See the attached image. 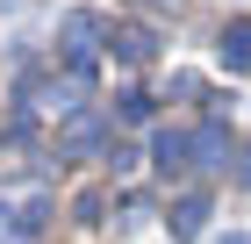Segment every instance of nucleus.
<instances>
[{"mask_svg": "<svg viewBox=\"0 0 251 244\" xmlns=\"http://www.w3.org/2000/svg\"><path fill=\"white\" fill-rule=\"evenodd\" d=\"M201 230H208V194H179V201H173V237L194 244Z\"/></svg>", "mask_w": 251, "mask_h": 244, "instance_id": "nucleus-5", "label": "nucleus"}, {"mask_svg": "<svg viewBox=\"0 0 251 244\" xmlns=\"http://www.w3.org/2000/svg\"><path fill=\"white\" fill-rule=\"evenodd\" d=\"M50 216H58V201H50L43 187H15V194H0V244H43Z\"/></svg>", "mask_w": 251, "mask_h": 244, "instance_id": "nucleus-1", "label": "nucleus"}, {"mask_svg": "<svg viewBox=\"0 0 251 244\" xmlns=\"http://www.w3.org/2000/svg\"><path fill=\"white\" fill-rule=\"evenodd\" d=\"M223 244H251V237H223Z\"/></svg>", "mask_w": 251, "mask_h": 244, "instance_id": "nucleus-10", "label": "nucleus"}, {"mask_svg": "<svg viewBox=\"0 0 251 244\" xmlns=\"http://www.w3.org/2000/svg\"><path fill=\"white\" fill-rule=\"evenodd\" d=\"M122 122H151V94H122Z\"/></svg>", "mask_w": 251, "mask_h": 244, "instance_id": "nucleus-9", "label": "nucleus"}, {"mask_svg": "<svg viewBox=\"0 0 251 244\" xmlns=\"http://www.w3.org/2000/svg\"><path fill=\"white\" fill-rule=\"evenodd\" d=\"M187 144H194V165H201V172H223V165H230V130H223V122H201Z\"/></svg>", "mask_w": 251, "mask_h": 244, "instance_id": "nucleus-4", "label": "nucleus"}, {"mask_svg": "<svg viewBox=\"0 0 251 244\" xmlns=\"http://www.w3.org/2000/svg\"><path fill=\"white\" fill-rule=\"evenodd\" d=\"M108 51H115L122 65H144V57L158 51V36H151V29H115V36H108Z\"/></svg>", "mask_w": 251, "mask_h": 244, "instance_id": "nucleus-8", "label": "nucleus"}, {"mask_svg": "<svg viewBox=\"0 0 251 244\" xmlns=\"http://www.w3.org/2000/svg\"><path fill=\"white\" fill-rule=\"evenodd\" d=\"M215 57H223L230 72H251V22H230V29L215 36Z\"/></svg>", "mask_w": 251, "mask_h": 244, "instance_id": "nucleus-6", "label": "nucleus"}, {"mask_svg": "<svg viewBox=\"0 0 251 244\" xmlns=\"http://www.w3.org/2000/svg\"><path fill=\"white\" fill-rule=\"evenodd\" d=\"M108 36H115V29H108L100 15H86V7H79V15H65V72L94 79V51H100Z\"/></svg>", "mask_w": 251, "mask_h": 244, "instance_id": "nucleus-2", "label": "nucleus"}, {"mask_svg": "<svg viewBox=\"0 0 251 244\" xmlns=\"http://www.w3.org/2000/svg\"><path fill=\"white\" fill-rule=\"evenodd\" d=\"M100 144H108V115H100V108L65 115V130H58V165H72V158H94Z\"/></svg>", "mask_w": 251, "mask_h": 244, "instance_id": "nucleus-3", "label": "nucleus"}, {"mask_svg": "<svg viewBox=\"0 0 251 244\" xmlns=\"http://www.w3.org/2000/svg\"><path fill=\"white\" fill-rule=\"evenodd\" d=\"M151 158H158V172H194V144H187L179 130H158Z\"/></svg>", "mask_w": 251, "mask_h": 244, "instance_id": "nucleus-7", "label": "nucleus"}]
</instances>
